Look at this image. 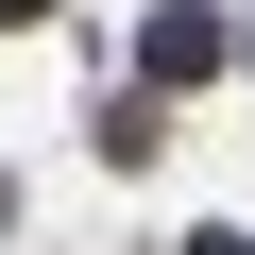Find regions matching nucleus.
<instances>
[{
    "instance_id": "obj_1",
    "label": "nucleus",
    "mask_w": 255,
    "mask_h": 255,
    "mask_svg": "<svg viewBox=\"0 0 255 255\" xmlns=\"http://www.w3.org/2000/svg\"><path fill=\"white\" fill-rule=\"evenodd\" d=\"M0 17H17V0H0Z\"/></svg>"
}]
</instances>
